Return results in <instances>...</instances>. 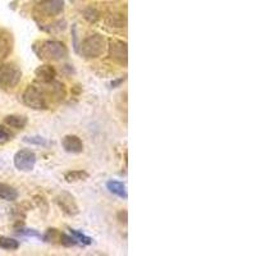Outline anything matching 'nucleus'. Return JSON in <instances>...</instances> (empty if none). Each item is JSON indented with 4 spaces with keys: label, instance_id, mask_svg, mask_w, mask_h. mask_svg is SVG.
<instances>
[{
    "label": "nucleus",
    "instance_id": "obj_1",
    "mask_svg": "<svg viewBox=\"0 0 256 256\" xmlns=\"http://www.w3.org/2000/svg\"><path fill=\"white\" fill-rule=\"evenodd\" d=\"M34 52L41 60L56 62L68 56V48L62 41L42 40L34 44Z\"/></svg>",
    "mask_w": 256,
    "mask_h": 256
},
{
    "label": "nucleus",
    "instance_id": "obj_2",
    "mask_svg": "<svg viewBox=\"0 0 256 256\" xmlns=\"http://www.w3.org/2000/svg\"><path fill=\"white\" fill-rule=\"evenodd\" d=\"M106 49V40L100 34H92L82 41L80 52L86 59H96L102 56Z\"/></svg>",
    "mask_w": 256,
    "mask_h": 256
},
{
    "label": "nucleus",
    "instance_id": "obj_3",
    "mask_svg": "<svg viewBox=\"0 0 256 256\" xmlns=\"http://www.w3.org/2000/svg\"><path fill=\"white\" fill-rule=\"evenodd\" d=\"M22 80V70L14 63H0V88H14Z\"/></svg>",
    "mask_w": 256,
    "mask_h": 256
},
{
    "label": "nucleus",
    "instance_id": "obj_4",
    "mask_svg": "<svg viewBox=\"0 0 256 256\" xmlns=\"http://www.w3.org/2000/svg\"><path fill=\"white\" fill-rule=\"evenodd\" d=\"M24 105L35 110H44L48 109V99L45 92L38 86H28L22 95Z\"/></svg>",
    "mask_w": 256,
    "mask_h": 256
},
{
    "label": "nucleus",
    "instance_id": "obj_5",
    "mask_svg": "<svg viewBox=\"0 0 256 256\" xmlns=\"http://www.w3.org/2000/svg\"><path fill=\"white\" fill-rule=\"evenodd\" d=\"M106 46H108L109 56H110L112 60L126 67L128 60L127 42L122 40H116V38H110Z\"/></svg>",
    "mask_w": 256,
    "mask_h": 256
},
{
    "label": "nucleus",
    "instance_id": "obj_6",
    "mask_svg": "<svg viewBox=\"0 0 256 256\" xmlns=\"http://www.w3.org/2000/svg\"><path fill=\"white\" fill-rule=\"evenodd\" d=\"M64 10L63 0H41L36 6V14L38 17H56Z\"/></svg>",
    "mask_w": 256,
    "mask_h": 256
},
{
    "label": "nucleus",
    "instance_id": "obj_7",
    "mask_svg": "<svg viewBox=\"0 0 256 256\" xmlns=\"http://www.w3.org/2000/svg\"><path fill=\"white\" fill-rule=\"evenodd\" d=\"M36 154L28 148H24L16 152L14 155V166L18 170L22 172H31L35 168Z\"/></svg>",
    "mask_w": 256,
    "mask_h": 256
},
{
    "label": "nucleus",
    "instance_id": "obj_8",
    "mask_svg": "<svg viewBox=\"0 0 256 256\" xmlns=\"http://www.w3.org/2000/svg\"><path fill=\"white\" fill-rule=\"evenodd\" d=\"M56 202L59 206V209L68 216H74L80 212L78 205L74 201V198H73L70 194L68 192H62L56 198Z\"/></svg>",
    "mask_w": 256,
    "mask_h": 256
},
{
    "label": "nucleus",
    "instance_id": "obj_9",
    "mask_svg": "<svg viewBox=\"0 0 256 256\" xmlns=\"http://www.w3.org/2000/svg\"><path fill=\"white\" fill-rule=\"evenodd\" d=\"M62 146L70 154H81L84 152V142L78 136L68 134L62 140Z\"/></svg>",
    "mask_w": 256,
    "mask_h": 256
},
{
    "label": "nucleus",
    "instance_id": "obj_10",
    "mask_svg": "<svg viewBox=\"0 0 256 256\" xmlns=\"http://www.w3.org/2000/svg\"><path fill=\"white\" fill-rule=\"evenodd\" d=\"M35 76L38 82L49 84L56 81V68L49 66V64H44V66H40V67L35 70Z\"/></svg>",
    "mask_w": 256,
    "mask_h": 256
},
{
    "label": "nucleus",
    "instance_id": "obj_11",
    "mask_svg": "<svg viewBox=\"0 0 256 256\" xmlns=\"http://www.w3.org/2000/svg\"><path fill=\"white\" fill-rule=\"evenodd\" d=\"M13 38L9 32L0 30V63L12 52Z\"/></svg>",
    "mask_w": 256,
    "mask_h": 256
},
{
    "label": "nucleus",
    "instance_id": "obj_12",
    "mask_svg": "<svg viewBox=\"0 0 256 256\" xmlns=\"http://www.w3.org/2000/svg\"><path fill=\"white\" fill-rule=\"evenodd\" d=\"M106 188L109 192H112L113 195L118 196L120 198H127V190H126L124 184L120 182V180H109L106 184Z\"/></svg>",
    "mask_w": 256,
    "mask_h": 256
},
{
    "label": "nucleus",
    "instance_id": "obj_13",
    "mask_svg": "<svg viewBox=\"0 0 256 256\" xmlns=\"http://www.w3.org/2000/svg\"><path fill=\"white\" fill-rule=\"evenodd\" d=\"M0 198L6 201H16L18 198V192L14 187L0 182Z\"/></svg>",
    "mask_w": 256,
    "mask_h": 256
},
{
    "label": "nucleus",
    "instance_id": "obj_14",
    "mask_svg": "<svg viewBox=\"0 0 256 256\" xmlns=\"http://www.w3.org/2000/svg\"><path fill=\"white\" fill-rule=\"evenodd\" d=\"M4 122H6V126L16 128V130H24L27 126L28 120H27V118L24 116H6Z\"/></svg>",
    "mask_w": 256,
    "mask_h": 256
},
{
    "label": "nucleus",
    "instance_id": "obj_15",
    "mask_svg": "<svg viewBox=\"0 0 256 256\" xmlns=\"http://www.w3.org/2000/svg\"><path fill=\"white\" fill-rule=\"evenodd\" d=\"M88 178V173L84 170H70L64 174V180L68 184H76L81 180H86Z\"/></svg>",
    "mask_w": 256,
    "mask_h": 256
},
{
    "label": "nucleus",
    "instance_id": "obj_16",
    "mask_svg": "<svg viewBox=\"0 0 256 256\" xmlns=\"http://www.w3.org/2000/svg\"><path fill=\"white\" fill-rule=\"evenodd\" d=\"M0 248L8 251H16L20 248V242L10 237H0Z\"/></svg>",
    "mask_w": 256,
    "mask_h": 256
},
{
    "label": "nucleus",
    "instance_id": "obj_17",
    "mask_svg": "<svg viewBox=\"0 0 256 256\" xmlns=\"http://www.w3.org/2000/svg\"><path fill=\"white\" fill-rule=\"evenodd\" d=\"M70 236H72L73 238L77 241V244H84V246H88V244H92V238L88 236H86L84 233L80 232V230H72V228L70 230Z\"/></svg>",
    "mask_w": 256,
    "mask_h": 256
},
{
    "label": "nucleus",
    "instance_id": "obj_18",
    "mask_svg": "<svg viewBox=\"0 0 256 256\" xmlns=\"http://www.w3.org/2000/svg\"><path fill=\"white\" fill-rule=\"evenodd\" d=\"M59 238H60V232L56 228H50V230H46L44 236H42V240L45 242H50V244H56V242H59Z\"/></svg>",
    "mask_w": 256,
    "mask_h": 256
},
{
    "label": "nucleus",
    "instance_id": "obj_19",
    "mask_svg": "<svg viewBox=\"0 0 256 256\" xmlns=\"http://www.w3.org/2000/svg\"><path fill=\"white\" fill-rule=\"evenodd\" d=\"M16 233L20 234V236H27V237H38L41 238V234L36 230H28V228H24V226H18L16 227Z\"/></svg>",
    "mask_w": 256,
    "mask_h": 256
},
{
    "label": "nucleus",
    "instance_id": "obj_20",
    "mask_svg": "<svg viewBox=\"0 0 256 256\" xmlns=\"http://www.w3.org/2000/svg\"><path fill=\"white\" fill-rule=\"evenodd\" d=\"M59 244H63V246H67V248H70V246H76L77 241L73 238L72 236H68L66 233H60V238H59Z\"/></svg>",
    "mask_w": 256,
    "mask_h": 256
},
{
    "label": "nucleus",
    "instance_id": "obj_21",
    "mask_svg": "<svg viewBox=\"0 0 256 256\" xmlns=\"http://www.w3.org/2000/svg\"><path fill=\"white\" fill-rule=\"evenodd\" d=\"M13 134L4 126H0V144H6L12 140Z\"/></svg>",
    "mask_w": 256,
    "mask_h": 256
},
{
    "label": "nucleus",
    "instance_id": "obj_22",
    "mask_svg": "<svg viewBox=\"0 0 256 256\" xmlns=\"http://www.w3.org/2000/svg\"><path fill=\"white\" fill-rule=\"evenodd\" d=\"M84 18H86L88 22H91V24H95L96 20H99V13L96 12L95 9L90 8L86 10V13H84Z\"/></svg>",
    "mask_w": 256,
    "mask_h": 256
},
{
    "label": "nucleus",
    "instance_id": "obj_23",
    "mask_svg": "<svg viewBox=\"0 0 256 256\" xmlns=\"http://www.w3.org/2000/svg\"><path fill=\"white\" fill-rule=\"evenodd\" d=\"M24 141L28 144H34V145H46V141L45 138L40 136H34V137H24Z\"/></svg>",
    "mask_w": 256,
    "mask_h": 256
},
{
    "label": "nucleus",
    "instance_id": "obj_24",
    "mask_svg": "<svg viewBox=\"0 0 256 256\" xmlns=\"http://www.w3.org/2000/svg\"><path fill=\"white\" fill-rule=\"evenodd\" d=\"M118 220H120V223H127V212H126V210H120V212H118Z\"/></svg>",
    "mask_w": 256,
    "mask_h": 256
}]
</instances>
